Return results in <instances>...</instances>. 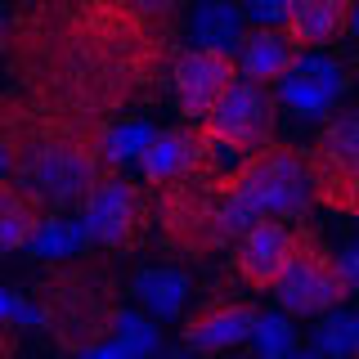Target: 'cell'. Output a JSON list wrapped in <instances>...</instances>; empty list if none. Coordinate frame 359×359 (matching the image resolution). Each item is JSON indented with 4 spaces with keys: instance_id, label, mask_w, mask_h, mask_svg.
<instances>
[{
    "instance_id": "obj_1",
    "label": "cell",
    "mask_w": 359,
    "mask_h": 359,
    "mask_svg": "<svg viewBox=\"0 0 359 359\" xmlns=\"http://www.w3.org/2000/svg\"><path fill=\"white\" fill-rule=\"evenodd\" d=\"M0 54L18 95L108 121L171 76L175 18H153L135 0H18Z\"/></svg>"
},
{
    "instance_id": "obj_2",
    "label": "cell",
    "mask_w": 359,
    "mask_h": 359,
    "mask_svg": "<svg viewBox=\"0 0 359 359\" xmlns=\"http://www.w3.org/2000/svg\"><path fill=\"white\" fill-rule=\"evenodd\" d=\"M104 117L45 108L27 95H0V144L9 153V180H18L45 211L86 207L99 180L112 175Z\"/></svg>"
},
{
    "instance_id": "obj_3",
    "label": "cell",
    "mask_w": 359,
    "mask_h": 359,
    "mask_svg": "<svg viewBox=\"0 0 359 359\" xmlns=\"http://www.w3.org/2000/svg\"><path fill=\"white\" fill-rule=\"evenodd\" d=\"M121 278L108 256H72L50 265L32 287V319L67 355H90L117 337L121 323Z\"/></svg>"
},
{
    "instance_id": "obj_4",
    "label": "cell",
    "mask_w": 359,
    "mask_h": 359,
    "mask_svg": "<svg viewBox=\"0 0 359 359\" xmlns=\"http://www.w3.org/2000/svg\"><path fill=\"white\" fill-rule=\"evenodd\" d=\"M211 189L224 198L233 233L252 229L256 220H301L314 207L310 157L297 144H269V149L238 157Z\"/></svg>"
},
{
    "instance_id": "obj_5",
    "label": "cell",
    "mask_w": 359,
    "mask_h": 359,
    "mask_svg": "<svg viewBox=\"0 0 359 359\" xmlns=\"http://www.w3.org/2000/svg\"><path fill=\"white\" fill-rule=\"evenodd\" d=\"M153 207H157L162 243L175 256L202 261V256L238 243V233L229 224V211H224V198L211 184H202V180H180V184L153 189Z\"/></svg>"
},
{
    "instance_id": "obj_6",
    "label": "cell",
    "mask_w": 359,
    "mask_h": 359,
    "mask_svg": "<svg viewBox=\"0 0 359 359\" xmlns=\"http://www.w3.org/2000/svg\"><path fill=\"white\" fill-rule=\"evenodd\" d=\"M351 283L341 274V261L328 252V243L319 238L314 224L301 220L292 229V256H287V269L278 278L274 297L283 314H301V319H314V314H332L341 310V301L351 297Z\"/></svg>"
},
{
    "instance_id": "obj_7",
    "label": "cell",
    "mask_w": 359,
    "mask_h": 359,
    "mask_svg": "<svg viewBox=\"0 0 359 359\" xmlns=\"http://www.w3.org/2000/svg\"><path fill=\"white\" fill-rule=\"evenodd\" d=\"M81 224L90 233V243L99 252H112V256H126L135 252L149 229L157 224V207H153V189L140 184V180L112 171L108 180H99V189L86 198L81 207Z\"/></svg>"
},
{
    "instance_id": "obj_8",
    "label": "cell",
    "mask_w": 359,
    "mask_h": 359,
    "mask_svg": "<svg viewBox=\"0 0 359 359\" xmlns=\"http://www.w3.org/2000/svg\"><path fill=\"white\" fill-rule=\"evenodd\" d=\"M314 202L337 216H359V112H337L306 149Z\"/></svg>"
},
{
    "instance_id": "obj_9",
    "label": "cell",
    "mask_w": 359,
    "mask_h": 359,
    "mask_svg": "<svg viewBox=\"0 0 359 359\" xmlns=\"http://www.w3.org/2000/svg\"><path fill=\"white\" fill-rule=\"evenodd\" d=\"M233 162H238V157L198 121V126L157 130L140 166H144V184L162 189V184H180V180H202V184H211V180H220Z\"/></svg>"
},
{
    "instance_id": "obj_10",
    "label": "cell",
    "mask_w": 359,
    "mask_h": 359,
    "mask_svg": "<svg viewBox=\"0 0 359 359\" xmlns=\"http://www.w3.org/2000/svg\"><path fill=\"white\" fill-rule=\"evenodd\" d=\"M202 126L216 135L233 157H252V153L269 149V144H278V95H274V86L238 76V86L216 108V117L202 121Z\"/></svg>"
},
{
    "instance_id": "obj_11",
    "label": "cell",
    "mask_w": 359,
    "mask_h": 359,
    "mask_svg": "<svg viewBox=\"0 0 359 359\" xmlns=\"http://www.w3.org/2000/svg\"><path fill=\"white\" fill-rule=\"evenodd\" d=\"M238 59L224 50H184L171 63V90L175 104L189 121H211L216 108L229 99V90L238 86Z\"/></svg>"
},
{
    "instance_id": "obj_12",
    "label": "cell",
    "mask_w": 359,
    "mask_h": 359,
    "mask_svg": "<svg viewBox=\"0 0 359 359\" xmlns=\"http://www.w3.org/2000/svg\"><path fill=\"white\" fill-rule=\"evenodd\" d=\"M256 319H261V314H256L252 301L216 297V301L198 306V310L184 319V328H180V341H184L194 355H224V351H233V346L252 341Z\"/></svg>"
},
{
    "instance_id": "obj_13",
    "label": "cell",
    "mask_w": 359,
    "mask_h": 359,
    "mask_svg": "<svg viewBox=\"0 0 359 359\" xmlns=\"http://www.w3.org/2000/svg\"><path fill=\"white\" fill-rule=\"evenodd\" d=\"M292 229L287 220H256L252 229L233 243V274L252 292H274L292 256Z\"/></svg>"
},
{
    "instance_id": "obj_14",
    "label": "cell",
    "mask_w": 359,
    "mask_h": 359,
    "mask_svg": "<svg viewBox=\"0 0 359 359\" xmlns=\"http://www.w3.org/2000/svg\"><path fill=\"white\" fill-rule=\"evenodd\" d=\"M359 0H283V32L301 50H323L355 32Z\"/></svg>"
},
{
    "instance_id": "obj_15",
    "label": "cell",
    "mask_w": 359,
    "mask_h": 359,
    "mask_svg": "<svg viewBox=\"0 0 359 359\" xmlns=\"http://www.w3.org/2000/svg\"><path fill=\"white\" fill-rule=\"evenodd\" d=\"M346 90V67L323 54H301V63L292 67V76L283 81V104L297 117H328L332 104Z\"/></svg>"
},
{
    "instance_id": "obj_16",
    "label": "cell",
    "mask_w": 359,
    "mask_h": 359,
    "mask_svg": "<svg viewBox=\"0 0 359 359\" xmlns=\"http://www.w3.org/2000/svg\"><path fill=\"white\" fill-rule=\"evenodd\" d=\"M238 72L247 81L261 86H283L292 76V67L301 63V45L287 36L283 27H247V36L238 41Z\"/></svg>"
},
{
    "instance_id": "obj_17",
    "label": "cell",
    "mask_w": 359,
    "mask_h": 359,
    "mask_svg": "<svg viewBox=\"0 0 359 359\" xmlns=\"http://www.w3.org/2000/svg\"><path fill=\"white\" fill-rule=\"evenodd\" d=\"M50 220V211L41 207V198H32L18 180H0V252H22L36 243L41 224Z\"/></svg>"
},
{
    "instance_id": "obj_18",
    "label": "cell",
    "mask_w": 359,
    "mask_h": 359,
    "mask_svg": "<svg viewBox=\"0 0 359 359\" xmlns=\"http://www.w3.org/2000/svg\"><path fill=\"white\" fill-rule=\"evenodd\" d=\"M194 36H198V50H224V54H229V45H238L247 36L243 9L238 5H224V0L202 5L198 18H194Z\"/></svg>"
},
{
    "instance_id": "obj_19",
    "label": "cell",
    "mask_w": 359,
    "mask_h": 359,
    "mask_svg": "<svg viewBox=\"0 0 359 359\" xmlns=\"http://www.w3.org/2000/svg\"><path fill=\"white\" fill-rule=\"evenodd\" d=\"M184 274H175V269H144L140 278H135V297H140L144 310L162 314V319H171V314H180V306H184Z\"/></svg>"
},
{
    "instance_id": "obj_20",
    "label": "cell",
    "mask_w": 359,
    "mask_h": 359,
    "mask_svg": "<svg viewBox=\"0 0 359 359\" xmlns=\"http://www.w3.org/2000/svg\"><path fill=\"white\" fill-rule=\"evenodd\" d=\"M314 346H319V355H328V359L359 355V314H351V310L323 314V323L314 328Z\"/></svg>"
},
{
    "instance_id": "obj_21",
    "label": "cell",
    "mask_w": 359,
    "mask_h": 359,
    "mask_svg": "<svg viewBox=\"0 0 359 359\" xmlns=\"http://www.w3.org/2000/svg\"><path fill=\"white\" fill-rule=\"evenodd\" d=\"M153 135L157 130L144 126V121H112L108 126V162H112V171H121L126 162H144Z\"/></svg>"
},
{
    "instance_id": "obj_22",
    "label": "cell",
    "mask_w": 359,
    "mask_h": 359,
    "mask_svg": "<svg viewBox=\"0 0 359 359\" xmlns=\"http://www.w3.org/2000/svg\"><path fill=\"white\" fill-rule=\"evenodd\" d=\"M252 351L261 359H292L297 355V328L287 323V314H261V319H256Z\"/></svg>"
},
{
    "instance_id": "obj_23",
    "label": "cell",
    "mask_w": 359,
    "mask_h": 359,
    "mask_svg": "<svg viewBox=\"0 0 359 359\" xmlns=\"http://www.w3.org/2000/svg\"><path fill=\"white\" fill-rule=\"evenodd\" d=\"M81 243H90V233H86L81 220L50 216V220L41 224V233H36V243H32V252H41V256H76V252H81Z\"/></svg>"
},
{
    "instance_id": "obj_24",
    "label": "cell",
    "mask_w": 359,
    "mask_h": 359,
    "mask_svg": "<svg viewBox=\"0 0 359 359\" xmlns=\"http://www.w3.org/2000/svg\"><path fill=\"white\" fill-rule=\"evenodd\" d=\"M117 346L126 351V359H153L157 355V328L144 319V314H121Z\"/></svg>"
},
{
    "instance_id": "obj_25",
    "label": "cell",
    "mask_w": 359,
    "mask_h": 359,
    "mask_svg": "<svg viewBox=\"0 0 359 359\" xmlns=\"http://www.w3.org/2000/svg\"><path fill=\"white\" fill-rule=\"evenodd\" d=\"M243 18H252V27H283V0H243Z\"/></svg>"
},
{
    "instance_id": "obj_26",
    "label": "cell",
    "mask_w": 359,
    "mask_h": 359,
    "mask_svg": "<svg viewBox=\"0 0 359 359\" xmlns=\"http://www.w3.org/2000/svg\"><path fill=\"white\" fill-rule=\"evenodd\" d=\"M341 261V274H346V283L351 287H359V243H351L346 247V256H337Z\"/></svg>"
},
{
    "instance_id": "obj_27",
    "label": "cell",
    "mask_w": 359,
    "mask_h": 359,
    "mask_svg": "<svg viewBox=\"0 0 359 359\" xmlns=\"http://www.w3.org/2000/svg\"><path fill=\"white\" fill-rule=\"evenodd\" d=\"M135 5L153 18H175V0H135Z\"/></svg>"
},
{
    "instance_id": "obj_28",
    "label": "cell",
    "mask_w": 359,
    "mask_h": 359,
    "mask_svg": "<svg viewBox=\"0 0 359 359\" xmlns=\"http://www.w3.org/2000/svg\"><path fill=\"white\" fill-rule=\"evenodd\" d=\"M18 355V332L14 323H0V359H14Z\"/></svg>"
},
{
    "instance_id": "obj_29",
    "label": "cell",
    "mask_w": 359,
    "mask_h": 359,
    "mask_svg": "<svg viewBox=\"0 0 359 359\" xmlns=\"http://www.w3.org/2000/svg\"><path fill=\"white\" fill-rule=\"evenodd\" d=\"M81 359H126V351H121V346H117V337H112V341L95 346V351H90V355H81Z\"/></svg>"
},
{
    "instance_id": "obj_30",
    "label": "cell",
    "mask_w": 359,
    "mask_h": 359,
    "mask_svg": "<svg viewBox=\"0 0 359 359\" xmlns=\"http://www.w3.org/2000/svg\"><path fill=\"white\" fill-rule=\"evenodd\" d=\"M18 314H27V310H22V306H18V301H14V297H9V292H0V323H14V319H18Z\"/></svg>"
},
{
    "instance_id": "obj_31",
    "label": "cell",
    "mask_w": 359,
    "mask_h": 359,
    "mask_svg": "<svg viewBox=\"0 0 359 359\" xmlns=\"http://www.w3.org/2000/svg\"><path fill=\"white\" fill-rule=\"evenodd\" d=\"M9 175V153H5V144H0V180Z\"/></svg>"
},
{
    "instance_id": "obj_32",
    "label": "cell",
    "mask_w": 359,
    "mask_h": 359,
    "mask_svg": "<svg viewBox=\"0 0 359 359\" xmlns=\"http://www.w3.org/2000/svg\"><path fill=\"white\" fill-rule=\"evenodd\" d=\"M292 359H328V355H319V351H297Z\"/></svg>"
},
{
    "instance_id": "obj_33",
    "label": "cell",
    "mask_w": 359,
    "mask_h": 359,
    "mask_svg": "<svg viewBox=\"0 0 359 359\" xmlns=\"http://www.w3.org/2000/svg\"><path fill=\"white\" fill-rule=\"evenodd\" d=\"M5 27H9V18H0V50H5Z\"/></svg>"
},
{
    "instance_id": "obj_34",
    "label": "cell",
    "mask_w": 359,
    "mask_h": 359,
    "mask_svg": "<svg viewBox=\"0 0 359 359\" xmlns=\"http://www.w3.org/2000/svg\"><path fill=\"white\" fill-rule=\"evenodd\" d=\"M355 32H359V9H355Z\"/></svg>"
},
{
    "instance_id": "obj_35",
    "label": "cell",
    "mask_w": 359,
    "mask_h": 359,
    "mask_svg": "<svg viewBox=\"0 0 359 359\" xmlns=\"http://www.w3.org/2000/svg\"><path fill=\"white\" fill-rule=\"evenodd\" d=\"M198 5H216V0H198Z\"/></svg>"
},
{
    "instance_id": "obj_36",
    "label": "cell",
    "mask_w": 359,
    "mask_h": 359,
    "mask_svg": "<svg viewBox=\"0 0 359 359\" xmlns=\"http://www.w3.org/2000/svg\"><path fill=\"white\" fill-rule=\"evenodd\" d=\"M355 359H359V355H355Z\"/></svg>"
}]
</instances>
